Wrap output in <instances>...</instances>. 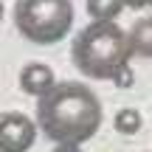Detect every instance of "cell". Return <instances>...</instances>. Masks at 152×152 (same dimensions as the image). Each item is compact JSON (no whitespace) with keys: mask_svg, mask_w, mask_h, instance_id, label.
Returning a JSON list of instances; mask_svg holds the SVG:
<instances>
[{"mask_svg":"<svg viewBox=\"0 0 152 152\" xmlns=\"http://www.w3.org/2000/svg\"><path fill=\"white\" fill-rule=\"evenodd\" d=\"M127 39H130V48L132 54L138 56H149V45H152V20L149 17H144V20H138L135 26H132V31L127 34Z\"/></svg>","mask_w":152,"mask_h":152,"instance_id":"obj_6","label":"cell"},{"mask_svg":"<svg viewBox=\"0 0 152 152\" xmlns=\"http://www.w3.org/2000/svg\"><path fill=\"white\" fill-rule=\"evenodd\" d=\"M85 6L90 20H102V23H115V17L124 9L121 0H85Z\"/></svg>","mask_w":152,"mask_h":152,"instance_id":"obj_7","label":"cell"},{"mask_svg":"<svg viewBox=\"0 0 152 152\" xmlns=\"http://www.w3.org/2000/svg\"><path fill=\"white\" fill-rule=\"evenodd\" d=\"M54 71L45 62H28L20 71V87L28 93V96H42L51 85H54Z\"/></svg>","mask_w":152,"mask_h":152,"instance_id":"obj_5","label":"cell"},{"mask_svg":"<svg viewBox=\"0 0 152 152\" xmlns=\"http://www.w3.org/2000/svg\"><path fill=\"white\" fill-rule=\"evenodd\" d=\"M0 20H3V3H0Z\"/></svg>","mask_w":152,"mask_h":152,"instance_id":"obj_12","label":"cell"},{"mask_svg":"<svg viewBox=\"0 0 152 152\" xmlns=\"http://www.w3.org/2000/svg\"><path fill=\"white\" fill-rule=\"evenodd\" d=\"M71 59L76 71L85 73L87 79L104 82V79H113L118 68L130 65L132 48L121 26L93 20L76 34L71 45Z\"/></svg>","mask_w":152,"mask_h":152,"instance_id":"obj_2","label":"cell"},{"mask_svg":"<svg viewBox=\"0 0 152 152\" xmlns=\"http://www.w3.org/2000/svg\"><path fill=\"white\" fill-rule=\"evenodd\" d=\"M54 152H82V149H79V147H65V144H56Z\"/></svg>","mask_w":152,"mask_h":152,"instance_id":"obj_11","label":"cell"},{"mask_svg":"<svg viewBox=\"0 0 152 152\" xmlns=\"http://www.w3.org/2000/svg\"><path fill=\"white\" fill-rule=\"evenodd\" d=\"M141 124H144L141 113H138V110H132V107L118 110V113H115V118H113V127L121 132V135H135V132L141 130Z\"/></svg>","mask_w":152,"mask_h":152,"instance_id":"obj_8","label":"cell"},{"mask_svg":"<svg viewBox=\"0 0 152 152\" xmlns=\"http://www.w3.org/2000/svg\"><path fill=\"white\" fill-rule=\"evenodd\" d=\"M121 3L130 6V9H138V11H141V9H147V6H149V0H121Z\"/></svg>","mask_w":152,"mask_h":152,"instance_id":"obj_10","label":"cell"},{"mask_svg":"<svg viewBox=\"0 0 152 152\" xmlns=\"http://www.w3.org/2000/svg\"><path fill=\"white\" fill-rule=\"evenodd\" d=\"M37 141V127L23 113H0V152H28Z\"/></svg>","mask_w":152,"mask_h":152,"instance_id":"obj_4","label":"cell"},{"mask_svg":"<svg viewBox=\"0 0 152 152\" xmlns=\"http://www.w3.org/2000/svg\"><path fill=\"white\" fill-rule=\"evenodd\" d=\"M113 82L115 87H121V90H124V87H132V82H135V73H132V68L130 65H124V68H118V71L113 73Z\"/></svg>","mask_w":152,"mask_h":152,"instance_id":"obj_9","label":"cell"},{"mask_svg":"<svg viewBox=\"0 0 152 152\" xmlns=\"http://www.w3.org/2000/svg\"><path fill=\"white\" fill-rule=\"evenodd\" d=\"M14 26L23 39L34 45H56L73 26L71 0H14Z\"/></svg>","mask_w":152,"mask_h":152,"instance_id":"obj_3","label":"cell"},{"mask_svg":"<svg viewBox=\"0 0 152 152\" xmlns=\"http://www.w3.org/2000/svg\"><path fill=\"white\" fill-rule=\"evenodd\" d=\"M34 127L48 141L82 147L102 127V102L85 82H54L37 96Z\"/></svg>","mask_w":152,"mask_h":152,"instance_id":"obj_1","label":"cell"}]
</instances>
